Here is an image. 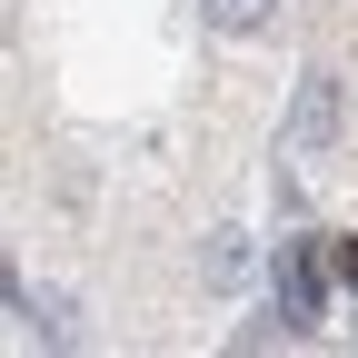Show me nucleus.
Wrapping results in <instances>:
<instances>
[{
    "instance_id": "obj_1",
    "label": "nucleus",
    "mask_w": 358,
    "mask_h": 358,
    "mask_svg": "<svg viewBox=\"0 0 358 358\" xmlns=\"http://www.w3.org/2000/svg\"><path fill=\"white\" fill-rule=\"evenodd\" d=\"M329 140H338V80L308 70L299 80V110H289V150H329Z\"/></svg>"
},
{
    "instance_id": "obj_2",
    "label": "nucleus",
    "mask_w": 358,
    "mask_h": 358,
    "mask_svg": "<svg viewBox=\"0 0 358 358\" xmlns=\"http://www.w3.org/2000/svg\"><path fill=\"white\" fill-rule=\"evenodd\" d=\"M279 319L289 329H319V259L299 239H279Z\"/></svg>"
},
{
    "instance_id": "obj_3",
    "label": "nucleus",
    "mask_w": 358,
    "mask_h": 358,
    "mask_svg": "<svg viewBox=\"0 0 358 358\" xmlns=\"http://www.w3.org/2000/svg\"><path fill=\"white\" fill-rule=\"evenodd\" d=\"M209 10V30H229V40H249L259 20H268V0H199Z\"/></svg>"
},
{
    "instance_id": "obj_4",
    "label": "nucleus",
    "mask_w": 358,
    "mask_h": 358,
    "mask_svg": "<svg viewBox=\"0 0 358 358\" xmlns=\"http://www.w3.org/2000/svg\"><path fill=\"white\" fill-rule=\"evenodd\" d=\"M329 268H338L348 289H358V239H338V249H329Z\"/></svg>"
}]
</instances>
